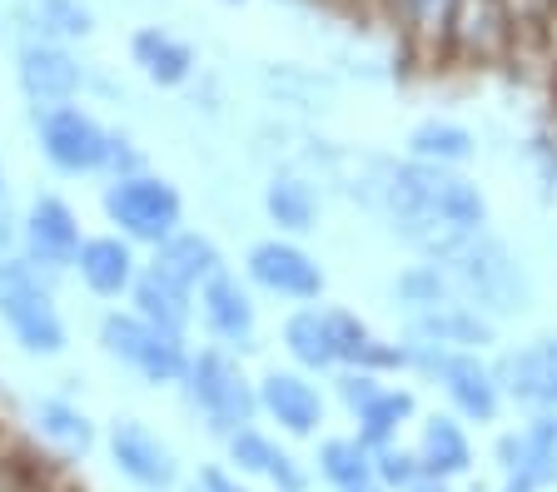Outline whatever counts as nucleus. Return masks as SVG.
Instances as JSON below:
<instances>
[{
  "instance_id": "obj_1",
  "label": "nucleus",
  "mask_w": 557,
  "mask_h": 492,
  "mask_svg": "<svg viewBox=\"0 0 557 492\" xmlns=\"http://www.w3.org/2000/svg\"><path fill=\"white\" fill-rule=\"evenodd\" d=\"M388 210L413 239H429L433 249L453 244L458 235L483 229L487 204L478 194V185H468L463 175H448V164H394L383 179Z\"/></svg>"
},
{
  "instance_id": "obj_2",
  "label": "nucleus",
  "mask_w": 557,
  "mask_h": 492,
  "mask_svg": "<svg viewBox=\"0 0 557 492\" xmlns=\"http://www.w3.org/2000/svg\"><path fill=\"white\" fill-rule=\"evenodd\" d=\"M0 324L11 328V339L30 358H60L70 349V328L55 308V293L35 264H25L21 249L0 254Z\"/></svg>"
},
{
  "instance_id": "obj_3",
  "label": "nucleus",
  "mask_w": 557,
  "mask_h": 492,
  "mask_svg": "<svg viewBox=\"0 0 557 492\" xmlns=\"http://www.w3.org/2000/svg\"><path fill=\"white\" fill-rule=\"evenodd\" d=\"M448 274L453 289H463L478 308H493V314H512L522 308V269L512 264V254L498 244V239H487L483 229L473 235H458L453 244L433 249Z\"/></svg>"
},
{
  "instance_id": "obj_4",
  "label": "nucleus",
  "mask_w": 557,
  "mask_h": 492,
  "mask_svg": "<svg viewBox=\"0 0 557 492\" xmlns=\"http://www.w3.org/2000/svg\"><path fill=\"white\" fill-rule=\"evenodd\" d=\"M104 219L115 224L129 244H164V239L185 224V200L170 179L135 169V175H115L100 194Z\"/></svg>"
},
{
  "instance_id": "obj_5",
  "label": "nucleus",
  "mask_w": 557,
  "mask_h": 492,
  "mask_svg": "<svg viewBox=\"0 0 557 492\" xmlns=\"http://www.w3.org/2000/svg\"><path fill=\"white\" fill-rule=\"evenodd\" d=\"M100 349L154 388L180 383L185 368H189L185 333H170V328L139 318L135 308H129V314H104L100 318Z\"/></svg>"
},
{
  "instance_id": "obj_6",
  "label": "nucleus",
  "mask_w": 557,
  "mask_h": 492,
  "mask_svg": "<svg viewBox=\"0 0 557 492\" xmlns=\"http://www.w3.org/2000/svg\"><path fill=\"white\" fill-rule=\"evenodd\" d=\"M180 383H185L195 413H205V422L220 438L244 428V422H255V413H259V388L244 378L239 358H230V349L189 353V368Z\"/></svg>"
},
{
  "instance_id": "obj_7",
  "label": "nucleus",
  "mask_w": 557,
  "mask_h": 492,
  "mask_svg": "<svg viewBox=\"0 0 557 492\" xmlns=\"http://www.w3.org/2000/svg\"><path fill=\"white\" fill-rule=\"evenodd\" d=\"M408 364L429 368V374L438 378L458 418H468V422H493V418H498V403H503L498 374H493L487 364H478L473 349H438V343H413V349H408Z\"/></svg>"
},
{
  "instance_id": "obj_8",
  "label": "nucleus",
  "mask_w": 557,
  "mask_h": 492,
  "mask_svg": "<svg viewBox=\"0 0 557 492\" xmlns=\"http://www.w3.org/2000/svg\"><path fill=\"white\" fill-rule=\"evenodd\" d=\"M35 144H40L46 164L60 169V175H100L110 129H104L90 110L65 100V105L35 110Z\"/></svg>"
},
{
  "instance_id": "obj_9",
  "label": "nucleus",
  "mask_w": 557,
  "mask_h": 492,
  "mask_svg": "<svg viewBox=\"0 0 557 492\" xmlns=\"http://www.w3.org/2000/svg\"><path fill=\"white\" fill-rule=\"evenodd\" d=\"M85 235H81V214L70 210L60 194H35L30 210L21 219V254L25 264H35L40 274L75 269Z\"/></svg>"
},
{
  "instance_id": "obj_10",
  "label": "nucleus",
  "mask_w": 557,
  "mask_h": 492,
  "mask_svg": "<svg viewBox=\"0 0 557 492\" xmlns=\"http://www.w3.org/2000/svg\"><path fill=\"white\" fill-rule=\"evenodd\" d=\"M15 85L35 110L65 105L85 90V65L65 50V40L25 36L21 50H15Z\"/></svg>"
},
{
  "instance_id": "obj_11",
  "label": "nucleus",
  "mask_w": 557,
  "mask_h": 492,
  "mask_svg": "<svg viewBox=\"0 0 557 492\" xmlns=\"http://www.w3.org/2000/svg\"><path fill=\"white\" fill-rule=\"evenodd\" d=\"M104 447H110V463L120 468V478H129L135 488L170 492L174 482H180V457H174V447L164 443L154 428H145L139 418H115L110 422Z\"/></svg>"
},
{
  "instance_id": "obj_12",
  "label": "nucleus",
  "mask_w": 557,
  "mask_h": 492,
  "mask_svg": "<svg viewBox=\"0 0 557 492\" xmlns=\"http://www.w3.org/2000/svg\"><path fill=\"white\" fill-rule=\"evenodd\" d=\"M244 274H249V283L278 293V299H294V304H313V299L324 293L319 258H313L309 249L289 244V239H264V244H255L249 258H244Z\"/></svg>"
},
{
  "instance_id": "obj_13",
  "label": "nucleus",
  "mask_w": 557,
  "mask_h": 492,
  "mask_svg": "<svg viewBox=\"0 0 557 492\" xmlns=\"http://www.w3.org/2000/svg\"><path fill=\"white\" fill-rule=\"evenodd\" d=\"M195 314L205 318L214 343H224V349H255V328H259L255 299H249V289L230 269H220L209 283L195 289Z\"/></svg>"
},
{
  "instance_id": "obj_14",
  "label": "nucleus",
  "mask_w": 557,
  "mask_h": 492,
  "mask_svg": "<svg viewBox=\"0 0 557 492\" xmlns=\"http://www.w3.org/2000/svg\"><path fill=\"white\" fill-rule=\"evenodd\" d=\"M75 274L81 283L95 293V299H125L129 283L139 274V258H135V244L125 235H95L81 244L75 254Z\"/></svg>"
},
{
  "instance_id": "obj_15",
  "label": "nucleus",
  "mask_w": 557,
  "mask_h": 492,
  "mask_svg": "<svg viewBox=\"0 0 557 492\" xmlns=\"http://www.w3.org/2000/svg\"><path fill=\"white\" fill-rule=\"evenodd\" d=\"M498 457H503V472H508L512 482H528V488L557 482V418L543 413V418L528 422L522 433H503Z\"/></svg>"
},
{
  "instance_id": "obj_16",
  "label": "nucleus",
  "mask_w": 557,
  "mask_h": 492,
  "mask_svg": "<svg viewBox=\"0 0 557 492\" xmlns=\"http://www.w3.org/2000/svg\"><path fill=\"white\" fill-rule=\"evenodd\" d=\"M259 413H269L284 433L309 438V433H319V422H324V399H319V388L304 374H278L274 368V374L259 383Z\"/></svg>"
},
{
  "instance_id": "obj_17",
  "label": "nucleus",
  "mask_w": 557,
  "mask_h": 492,
  "mask_svg": "<svg viewBox=\"0 0 557 492\" xmlns=\"http://www.w3.org/2000/svg\"><path fill=\"white\" fill-rule=\"evenodd\" d=\"M129 65H135L139 75L150 85H160V90H174V85H185L189 75H195L199 55L189 40H180L174 30H160V25H145V30H135L129 36Z\"/></svg>"
},
{
  "instance_id": "obj_18",
  "label": "nucleus",
  "mask_w": 557,
  "mask_h": 492,
  "mask_svg": "<svg viewBox=\"0 0 557 492\" xmlns=\"http://www.w3.org/2000/svg\"><path fill=\"white\" fill-rule=\"evenodd\" d=\"M129 304H135L139 318H150V324L170 328V333H189V324H195V289L174 283L170 274H160L154 264L135 274V283H129Z\"/></svg>"
},
{
  "instance_id": "obj_19",
  "label": "nucleus",
  "mask_w": 557,
  "mask_h": 492,
  "mask_svg": "<svg viewBox=\"0 0 557 492\" xmlns=\"http://www.w3.org/2000/svg\"><path fill=\"white\" fill-rule=\"evenodd\" d=\"M154 269L170 274V279L185 283V289H199V283H209L214 274L224 269V254H220V244H214L209 235L174 229L164 244H154Z\"/></svg>"
},
{
  "instance_id": "obj_20",
  "label": "nucleus",
  "mask_w": 557,
  "mask_h": 492,
  "mask_svg": "<svg viewBox=\"0 0 557 492\" xmlns=\"http://www.w3.org/2000/svg\"><path fill=\"white\" fill-rule=\"evenodd\" d=\"M413 339L438 343V349H483V343H493V324L478 318V308L443 299V304H429L413 314Z\"/></svg>"
},
{
  "instance_id": "obj_21",
  "label": "nucleus",
  "mask_w": 557,
  "mask_h": 492,
  "mask_svg": "<svg viewBox=\"0 0 557 492\" xmlns=\"http://www.w3.org/2000/svg\"><path fill=\"white\" fill-rule=\"evenodd\" d=\"M418 468L429 472V478H463L473 468V443H468L463 422L458 418H438L433 413L423 422V438H418Z\"/></svg>"
},
{
  "instance_id": "obj_22",
  "label": "nucleus",
  "mask_w": 557,
  "mask_h": 492,
  "mask_svg": "<svg viewBox=\"0 0 557 492\" xmlns=\"http://www.w3.org/2000/svg\"><path fill=\"white\" fill-rule=\"evenodd\" d=\"M284 349H289V358L299 368H309V374L334 368L338 349H334V328H329L324 308H299V314H289V324H284Z\"/></svg>"
},
{
  "instance_id": "obj_23",
  "label": "nucleus",
  "mask_w": 557,
  "mask_h": 492,
  "mask_svg": "<svg viewBox=\"0 0 557 492\" xmlns=\"http://www.w3.org/2000/svg\"><path fill=\"white\" fill-rule=\"evenodd\" d=\"M264 214L278 229H289V235H309L313 224H319V194L299 175H274L264 185Z\"/></svg>"
},
{
  "instance_id": "obj_24",
  "label": "nucleus",
  "mask_w": 557,
  "mask_h": 492,
  "mask_svg": "<svg viewBox=\"0 0 557 492\" xmlns=\"http://www.w3.org/2000/svg\"><path fill=\"white\" fill-rule=\"evenodd\" d=\"M319 478L329 482L334 492H359L373 488V447L363 438H329L319 447Z\"/></svg>"
},
{
  "instance_id": "obj_25",
  "label": "nucleus",
  "mask_w": 557,
  "mask_h": 492,
  "mask_svg": "<svg viewBox=\"0 0 557 492\" xmlns=\"http://www.w3.org/2000/svg\"><path fill=\"white\" fill-rule=\"evenodd\" d=\"M15 11H21V21L30 25V36L85 40L95 30V15L85 0H21Z\"/></svg>"
},
{
  "instance_id": "obj_26",
  "label": "nucleus",
  "mask_w": 557,
  "mask_h": 492,
  "mask_svg": "<svg viewBox=\"0 0 557 492\" xmlns=\"http://www.w3.org/2000/svg\"><path fill=\"white\" fill-rule=\"evenodd\" d=\"M35 428H40V438H50L60 453H81L85 457L95 447V422L65 399H40L35 403Z\"/></svg>"
},
{
  "instance_id": "obj_27",
  "label": "nucleus",
  "mask_w": 557,
  "mask_h": 492,
  "mask_svg": "<svg viewBox=\"0 0 557 492\" xmlns=\"http://www.w3.org/2000/svg\"><path fill=\"white\" fill-rule=\"evenodd\" d=\"M553 353H557V343H537V349H522V353H512V358H503L498 388H508L512 399H522V403H547Z\"/></svg>"
},
{
  "instance_id": "obj_28",
  "label": "nucleus",
  "mask_w": 557,
  "mask_h": 492,
  "mask_svg": "<svg viewBox=\"0 0 557 492\" xmlns=\"http://www.w3.org/2000/svg\"><path fill=\"white\" fill-rule=\"evenodd\" d=\"M408 150L423 164H463V160H473L478 140H473V129L453 125V119H423L408 135Z\"/></svg>"
},
{
  "instance_id": "obj_29",
  "label": "nucleus",
  "mask_w": 557,
  "mask_h": 492,
  "mask_svg": "<svg viewBox=\"0 0 557 492\" xmlns=\"http://www.w3.org/2000/svg\"><path fill=\"white\" fill-rule=\"evenodd\" d=\"M408 418H413V393H408V388H388V383H383L379 399H369L359 408V438L369 447H388Z\"/></svg>"
},
{
  "instance_id": "obj_30",
  "label": "nucleus",
  "mask_w": 557,
  "mask_h": 492,
  "mask_svg": "<svg viewBox=\"0 0 557 492\" xmlns=\"http://www.w3.org/2000/svg\"><path fill=\"white\" fill-rule=\"evenodd\" d=\"M224 447H230V463L239 472H255V478H269V468H274L278 457V443L269 433H259L255 422H244V428H234V433H224Z\"/></svg>"
},
{
  "instance_id": "obj_31",
  "label": "nucleus",
  "mask_w": 557,
  "mask_h": 492,
  "mask_svg": "<svg viewBox=\"0 0 557 492\" xmlns=\"http://www.w3.org/2000/svg\"><path fill=\"white\" fill-rule=\"evenodd\" d=\"M448 274L438 269V264H418V269H408L404 279H398V293H404L408 304H418V308H429V304H443L448 299Z\"/></svg>"
},
{
  "instance_id": "obj_32",
  "label": "nucleus",
  "mask_w": 557,
  "mask_h": 492,
  "mask_svg": "<svg viewBox=\"0 0 557 492\" xmlns=\"http://www.w3.org/2000/svg\"><path fill=\"white\" fill-rule=\"evenodd\" d=\"M418 453H404V447H373V478L383 482V488H408V482L418 478Z\"/></svg>"
},
{
  "instance_id": "obj_33",
  "label": "nucleus",
  "mask_w": 557,
  "mask_h": 492,
  "mask_svg": "<svg viewBox=\"0 0 557 492\" xmlns=\"http://www.w3.org/2000/svg\"><path fill=\"white\" fill-rule=\"evenodd\" d=\"M135 169H145V154L135 150V140L129 135H115L110 129V144H104V175H135Z\"/></svg>"
},
{
  "instance_id": "obj_34",
  "label": "nucleus",
  "mask_w": 557,
  "mask_h": 492,
  "mask_svg": "<svg viewBox=\"0 0 557 492\" xmlns=\"http://www.w3.org/2000/svg\"><path fill=\"white\" fill-rule=\"evenodd\" d=\"M338 393H344V403H348V408L359 413L369 399H379V393H383V383H379V374H369V368H348V374L338 378Z\"/></svg>"
},
{
  "instance_id": "obj_35",
  "label": "nucleus",
  "mask_w": 557,
  "mask_h": 492,
  "mask_svg": "<svg viewBox=\"0 0 557 492\" xmlns=\"http://www.w3.org/2000/svg\"><path fill=\"white\" fill-rule=\"evenodd\" d=\"M195 492H249V488H244L234 472H224V468H199Z\"/></svg>"
},
{
  "instance_id": "obj_36",
  "label": "nucleus",
  "mask_w": 557,
  "mask_h": 492,
  "mask_svg": "<svg viewBox=\"0 0 557 492\" xmlns=\"http://www.w3.org/2000/svg\"><path fill=\"white\" fill-rule=\"evenodd\" d=\"M408 5H413V15H418L423 30H438V25L448 21V11H453V0H408Z\"/></svg>"
},
{
  "instance_id": "obj_37",
  "label": "nucleus",
  "mask_w": 557,
  "mask_h": 492,
  "mask_svg": "<svg viewBox=\"0 0 557 492\" xmlns=\"http://www.w3.org/2000/svg\"><path fill=\"white\" fill-rule=\"evenodd\" d=\"M15 249H21V219L0 200V254H15Z\"/></svg>"
},
{
  "instance_id": "obj_38",
  "label": "nucleus",
  "mask_w": 557,
  "mask_h": 492,
  "mask_svg": "<svg viewBox=\"0 0 557 492\" xmlns=\"http://www.w3.org/2000/svg\"><path fill=\"white\" fill-rule=\"evenodd\" d=\"M404 492H448V482H443V478H429V472H418V478L408 482Z\"/></svg>"
},
{
  "instance_id": "obj_39",
  "label": "nucleus",
  "mask_w": 557,
  "mask_h": 492,
  "mask_svg": "<svg viewBox=\"0 0 557 492\" xmlns=\"http://www.w3.org/2000/svg\"><path fill=\"white\" fill-rule=\"evenodd\" d=\"M547 403H557V353H553V378H547Z\"/></svg>"
},
{
  "instance_id": "obj_40",
  "label": "nucleus",
  "mask_w": 557,
  "mask_h": 492,
  "mask_svg": "<svg viewBox=\"0 0 557 492\" xmlns=\"http://www.w3.org/2000/svg\"><path fill=\"white\" fill-rule=\"evenodd\" d=\"M508 492H537V488H528V482H508Z\"/></svg>"
},
{
  "instance_id": "obj_41",
  "label": "nucleus",
  "mask_w": 557,
  "mask_h": 492,
  "mask_svg": "<svg viewBox=\"0 0 557 492\" xmlns=\"http://www.w3.org/2000/svg\"><path fill=\"white\" fill-rule=\"evenodd\" d=\"M0 200H5V164H0Z\"/></svg>"
},
{
  "instance_id": "obj_42",
  "label": "nucleus",
  "mask_w": 557,
  "mask_h": 492,
  "mask_svg": "<svg viewBox=\"0 0 557 492\" xmlns=\"http://www.w3.org/2000/svg\"><path fill=\"white\" fill-rule=\"evenodd\" d=\"M359 492H383V488H379V482H373V488H359Z\"/></svg>"
}]
</instances>
